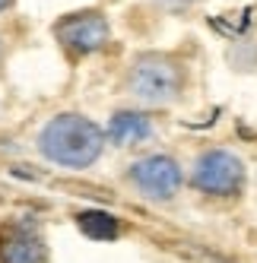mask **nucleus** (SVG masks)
Segmentation results:
<instances>
[{"label":"nucleus","mask_w":257,"mask_h":263,"mask_svg":"<svg viewBox=\"0 0 257 263\" xmlns=\"http://www.w3.org/2000/svg\"><path fill=\"white\" fill-rule=\"evenodd\" d=\"M191 67L172 51H140L127 64L124 92L140 108H172L188 96Z\"/></svg>","instance_id":"1"},{"label":"nucleus","mask_w":257,"mask_h":263,"mask_svg":"<svg viewBox=\"0 0 257 263\" xmlns=\"http://www.w3.org/2000/svg\"><path fill=\"white\" fill-rule=\"evenodd\" d=\"M105 130L77 111L54 115L42 130H39V153L64 168H89L96 165L99 156L105 153Z\"/></svg>","instance_id":"2"},{"label":"nucleus","mask_w":257,"mask_h":263,"mask_svg":"<svg viewBox=\"0 0 257 263\" xmlns=\"http://www.w3.org/2000/svg\"><path fill=\"white\" fill-rule=\"evenodd\" d=\"M245 181H248L245 162L238 159L232 149H223V146L204 149L191 165V187L200 191L204 197H213V200L242 197Z\"/></svg>","instance_id":"3"},{"label":"nucleus","mask_w":257,"mask_h":263,"mask_svg":"<svg viewBox=\"0 0 257 263\" xmlns=\"http://www.w3.org/2000/svg\"><path fill=\"white\" fill-rule=\"evenodd\" d=\"M54 39L70 61H83L112 45V23L102 10H77L54 23Z\"/></svg>","instance_id":"4"},{"label":"nucleus","mask_w":257,"mask_h":263,"mask_svg":"<svg viewBox=\"0 0 257 263\" xmlns=\"http://www.w3.org/2000/svg\"><path fill=\"white\" fill-rule=\"evenodd\" d=\"M127 181L134 184V191L140 197L153 203H169L185 187V168L169 153H150V156H140L127 168Z\"/></svg>","instance_id":"5"},{"label":"nucleus","mask_w":257,"mask_h":263,"mask_svg":"<svg viewBox=\"0 0 257 263\" xmlns=\"http://www.w3.org/2000/svg\"><path fill=\"white\" fill-rule=\"evenodd\" d=\"M48 248L32 222L13 219L0 225V263H45Z\"/></svg>","instance_id":"6"},{"label":"nucleus","mask_w":257,"mask_h":263,"mask_svg":"<svg viewBox=\"0 0 257 263\" xmlns=\"http://www.w3.org/2000/svg\"><path fill=\"white\" fill-rule=\"evenodd\" d=\"M105 137L112 140L115 146H140L153 137V118L140 108H124V111H115L112 121H108V130Z\"/></svg>","instance_id":"7"},{"label":"nucleus","mask_w":257,"mask_h":263,"mask_svg":"<svg viewBox=\"0 0 257 263\" xmlns=\"http://www.w3.org/2000/svg\"><path fill=\"white\" fill-rule=\"evenodd\" d=\"M156 4L162 10H169V13H191L194 7L204 4V0H156Z\"/></svg>","instance_id":"8"},{"label":"nucleus","mask_w":257,"mask_h":263,"mask_svg":"<svg viewBox=\"0 0 257 263\" xmlns=\"http://www.w3.org/2000/svg\"><path fill=\"white\" fill-rule=\"evenodd\" d=\"M13 4H16V0H0V13H4V10H10Z\"/></svg>","instance_id":"9"},{"label":"nucleus","mask_w":257,"mask_h":263,"mask_svg":"<svg viewBox=\"0 0 257 263\" xmlns=\"http://www.w3.org/2000/svg\"><path fill=\"white\" fill-rule=\"evenodd\" d=\"M4 58H7V45H4V39H0V64H4Z\"/></svg>","instance_id":"10"}]
</instances>
